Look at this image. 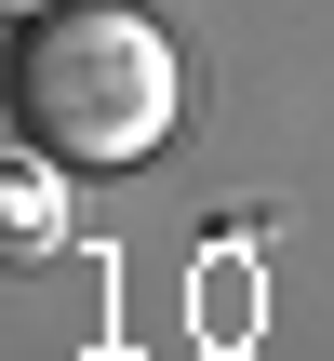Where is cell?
<instances>
[{
    "instance_id": "1",
    "label": "cell",
    "mask_w": 334,
    "mask_h": 361,
    "mask_svg": "<svg viewBox=\"0 0 334 361\" xmlns=\"http://www.w3.org/2000/svg\"><path fill=\"white\" fill-rule=\"evenodd\" d=\"M174 107H187V67L134 0H54L13 27V147L67 174H134L161 161Z\"/></svg>"
},
{
    "instance_id": "2",
    "label": "cell",
    "mask_w": 334,
    "mask_h": 361,
    "mask_svg": "<svg viewBox=\"0 0 334 361\" xmlns=\"http://www.w3.org/2000/svg\"><path fill=\"white\" fill-rule=\"evenodd\" d=\"M0 214H13V241H27V255H54V228H67V161L13 147V188H0Z\"/></svg>"
},
{
    "instance_id": "3",
    "label": "cell",
    "mask_w": 334,
    "mask_h": 361,
    "mask_svg": "<svg viewBox=\"0 0 334 361\" xmlns=\"http://www.w3.org/2000/svg\"><path fill=\"white\" fill-rule=\"evenodd\" d=\"M27 13H54V0H13V27H27Z\"/></svg>"
}]
</instances>
